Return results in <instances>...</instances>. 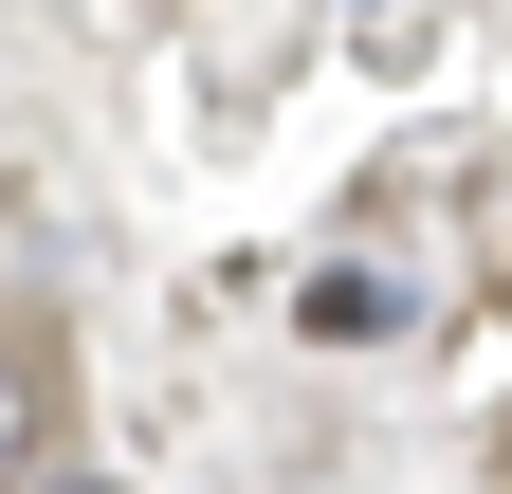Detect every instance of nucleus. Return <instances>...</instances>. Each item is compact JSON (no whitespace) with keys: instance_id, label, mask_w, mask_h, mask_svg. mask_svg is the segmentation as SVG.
<instances>
[{"instance_id":"obj_1","label":"nucleus","mask_w":512,"mask_h":494,"mask_svg":"<svg viewBox=\"0 0 512 494\" xmlns=\"http://www.w3.org/2000/svg\"><path fill=\"white\" fill-rule=\"evenodd\" d=\"M37 440H55V330L0 312V476H37Z\"/></svg>"},{"instance_id":"obj_2","label":"nucleus","mask_w":512,"mask_h":494,"mask_svg":"<svg viewBox=\"0 0 512 494\" xmlns=\"http://www.w3.org/2000/svg\"><path fill=\"white\" fill-rule=\"evenodd\" d=\"M293 312H311V330H330V348H384V330H403V312H421V293H403V275H311V293H293Z\"/></svg>"}]
</instances>
